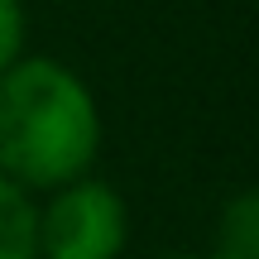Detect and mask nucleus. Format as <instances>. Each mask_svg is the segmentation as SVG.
<instances>
[{"label": "nucleus", "instance_id": "f03ea898", "mask_svg": "<svg viewBox=\"0 0 259 259\" xmlns=\"http://www.w3.org/2000/svg\"><path fill=\"white\" fill-rule=\"evenodd\" d=\"M130 240L125 197L106 178H77L38 206V259H120Z\"/></svg>", "mask_w": 259, "mask_h": 259}, {"label": "nucleus", "instance_id": "7ed1b4c3", "mask_svg": "<svg viewBox=\"0 0 259 259\" xmlns=\"http://www.w3.org/2000/svg\"><path fill=\"white\" fill-rule=\"evenodd\" d=\"M0 259H38V206L0 173Z\"/></svg>", "mask_w": 259, "mask_h": 259}, {"label": "nucleus", "instance_id": "f257e3e1", "mask_svg": "<svg viewBox=\"0 0 259 259\" xmlns=\"http://www.w3.org/2000/svg\"><path fill=\"white\" fill-rule=\"evenodd\" d=\"M101 149V106L58 58H19L0 77V173L10 183L58 187L92 173Z\"/></svg>", "mask_w": 259, "mask_h": 259}, {"label": "nucleus", "instance_id": "39448f33", "mask_svg": "<svg viewBox=\"0 0 259 259\" xmlns=\"http://www.w3.org/2000/svg\"><path fill=\"white\" fill-rule=\"evenodd\" d=\"M24 38H29V19L19 0H0V77L24 58Z\"/></svg>", "mask_w": 259, "mask_h": 259}, {"label": "nucleus", "instance_id": "20e7f679", "mask_svg": "<svg viewBox=\"0 0 259 259\" xmlns=\"http://www.w3.org/2000/svg\"><path fill=\"white\" fill-rule=\"evenodd\" d=\"M216 254L221 259H259V187H245L221 206Z\"/></svg>", "mask_w": 259, "mask_h": 259}, {"label": "nucleus", "instance_id": "423d86ee", "mask_svg": "<svg viewBox=\"0 0 259 259\" xmlns=\"http://www.w3.org/2000/svg\"><path fill=\"white\" fill-rule=\"evenodd\" d=\"M158 259H221V254H158Z\"/></svg>", "mask_w": 259, "mask_h": 259}]
</instances>
